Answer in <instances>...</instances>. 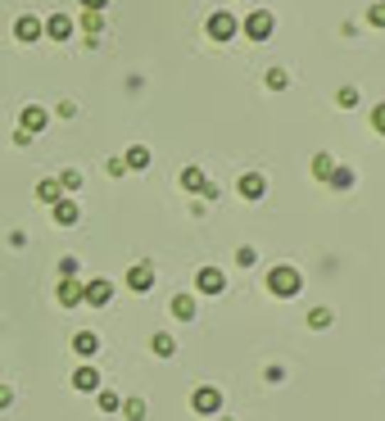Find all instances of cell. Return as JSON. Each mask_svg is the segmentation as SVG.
I'll list each match as a JSON object with an SVG mask.
<instances>
[{"label": "cell", "instance_id": "cell-1", "mask_svg": "<svg viewBox=\"0 0 385 421\" xmlns=\"http://www.w3.org/2000/svg\"><path fill=\"white\" fill-rule=\"evenodd\" d=\"M268 290L277 294V299H295V294L304 290V272H300V267H290V263L272 267V272H268Z\"/></svg>", "mask_w": 385, "mask_h": 421}, {"label": "cell", "instance_id": "cell-2", "mask_svg": "<svg viewBox=\"0 0 385 421\" xmlns=\"http://www.w3.org/2000/svg\"><path fill=\"white\" fill-rule=\"evenodd\" d=\"M109 299H114V281H105V277H95V281H82V304H91V308H105Z\"/></svg>", "mask_w": 385, "mask_h": 421}, {"label": "cell", "instance_id": "cell-3", "mask_svg": "<svg viewBox=\"0 0 385 421\" xmlns=\"http://www.w3.org/2000/svg\"><path fill=\"white\" fill-rule=\"evenodd\" d=\"M272 28H277V23H272V14H268V9H254V14L241 23V32L250 36V41H268V36H272Z\"/></svg>", "mask_w": 385, "mask_h": 421}, {"label": "cell", "instance_id": "cell-4", "mask_svg": "<svg viewBox=\"0 0 385 421\" xmlns=\"http://www.w3.org/2000/svg\"><path fill=\"white\" fill-rule=\"evenodd\" d=\"M191 407L200 417H213V412H222V390H213V385H200L191 394Z\"/></svg>", "mask_w": 385, "mask_h": 421}, {"label": "cell", "instance_id": "cell-5", "mask_svg": "<svg viewBox=\"0 0 385 421\" xmlns=\"http://www.w3.org/2000/svg\"><path fill=\"white\" fill-rule=\"evenodd\" d=\"M195 290H200V294H222V290H227L222 267H200V272H195Z\"/></svg>", "mask_w": 385, "mask_h": 421}, {"label": "cell", "instance_id": "cell-6", "mask_svg": "<svg viewBox=\"0 0 385 421\" xmlns=\"http://www.w3.org/2000/svg\"><path fill=\"white\" fill-rule=\"evenodd\" d=\"M127 290L150 294V290H154V263H136V267L127 272Z\"/></svg>", "mask_w": 385, "mask_h": 421}, {"label": "cell", "instance_id": "cell-7", "mask_svg": "<svg viewBox=\"0 0 385 421\" xmlns=\"http://www.w3.org/2000/svg\"><path fill=\"white\" fill-rule=\"evenodd\" d=\"M236 32H241V23H236L231 14H222V9H218V14H209V36H213V41H231Z\"/></svg>", "mask_w": 385, "mask_h": 421}, {"label": "cell", "instance_id": "cell-8", "mask_svg": "<svg viewBox=\"0 0 385 421\" xmlns=\"http://www.w3.org/2000/svg\"><path fill=\"white\" fill-rule=\"evenodd\" d=\"M41 28H46V36H51V41H68V36H73V28H78V23H73L68 14H51V18L41 23Z\"/></svg>", "mask_w": 385, "mask_h": 421}, {"label": "cell", "instance_id": "cell-9", "mask_svg": "<svg viewBox=\"0 0 385 421\" xmlns=\"http://www.w3.org/2000/svg\"><path fill=\"white\" fill-rule=\"evenodd\" d=\"M73 390H82V394H95V390H100V371H95L91 363H82L78 371H73Z\"/></svg>", "mask_w": 385, "mask_h": 421}, {"label": "cell", "instance_id": "cell-10", "mask_svg": "<svg viewBox=\"0 0 385 421\" xmlns=\"http://www.w3.org/2000/svg\"><path fill=\"white\" fill-rule=\"evenodd\" d=\"M46 127H51V114H46L41 105H28V109H23V132H28V136L46 132Z\"/></svg>", "mask_w": 385, "mask_h": 421}, {"label": "cell", "instance_id": "cell-11", "mask_svg": "<svg viewBox=\"0 0 385 421\" xmlns=\"http://www.w3.org/2000/svg\"><path fill=\"white\" fill-rule=\"evenodd\" d=\"M55 299L64 304V308H78V304H82V281L64 277V281H59V286H55Z\"/></svg>", "mask_w": 385, "mask_h": 421}, {"label": "cell", "instance_id": "cell-12", "mask_svg": "<svg viewBox=\"0 0 385 421\" xmlns=\"http://www.w3.org/2000/svg\"><path fill=\"white\" fill-rule=\"evenodd\" d=\"M241 195H245V200H263V195H268V177H263V172H245V177H241Z\"/></svg>", "mask_w": 385, "mask_h": 421}, {"label": "cell", "instance_id": "cell-13", "mask_svg": "<svg viewBox=\"0 0 385 421\" xmlns=\"http://www.w3.org/2000/svg\"><path fill=\"white\" fill-rule=\"evenodd\" d=\"M51 208H55V222H59V227H78V218H82L78 200H68V195H64V200H59V204H51Z\"/></svg>", "mask_w": 385, "mask_h": 421}, {"label": "cell", "instance_id": "cell-14", "mask_svg": "<svg viewBox=\"0 0 385 421\" xmlns=\"http://www.w3.org/2000/svg\"><path fill=\"white\" fill-rule=\"evenodd\" d=\"M41 18H36V14H23L19 23H14V36H19V41H41Z\"/></svg>", "mask_w": 385, "mask_h": 421}, {"label": "cell", "instance_id": "cell-15", "mask_svg": "<svg viewBox=\"0 0 385 421\" xmlns=\"http://www.w3.org/2000/svg\"><path fill=\"white\" fill-rule=\"evenodd\" d=\"M95 349H100V336H95V331H78V336H73V353L78 358H91Z\"/></svg>", "mask_w": 385, "mask_h": 421}, {"label": "cell", "instance_id": "cell-16", "mask_svg": "<svg viewBox=\"0 0 385 421\" xmlns=\"http://www.w3.org/2000/svg\"><path fill=\"white\" fill-rule=\"evenodd\" d=\"M36 200H41V204H59V200H64V191H59V177L36 181Z\"/></svg>", "mask_w": 385, "mask_h": 421}, {"label": "cell", "instance_id": "cell-17", "mask_svg": "<svg viewBox=\"0 0 385 421\" xmlns=\"http://www.w3.org/2000/svg\"><path fill=\"white\" fill-rule=\"evenodd\" d=\"M122 164H127V172H145L150 168V150H145V145H132V150L122 154Z\"/></svg>", "mask_w": 385, "mask_h": 421}, {"label": "cell", "instance_id": "cell-18", "mask_svg": "<svg viewBox=\"0 0 385 421\" xmlns=\"http://www.w3.org/2000/svg\"><path fill=\"white\" fill-rule=\"evenodd\" d=\"M172 317H177V321H191L195 317V294H172Z\"/></svg>", "mask_w": 385, "mask_h": 421}, {"label": "cell", "instance_id": "cell-19", "mask_svg": "<svg viewBox=\"0 0 385 421\" xmlns=\"http://www.w3.org/2000/svg\"><path fill=\"white\" fill-rule=\"evenodd\" d=\"M150 349H154V358H172V353H177V340H172L168 331H154V336H150Z\"/></svg>", "mask_w": 385, "mask_h": 421}, {"label": "cell", "instance_id": "cell-20", "mask_svg": "<svg viewBox=\"0 0 385 421\" xmlns=\"http://www.w3.org/2000/svg\"><path fill=\"white\" fill-rule=\"evenodd\" d=\"M181 191H209V177H204V168H186L181 172Z\"/></svg>", "mask_w": 385, "mask_h": 421}, {"label": "cell", "instance_id": "cell-21", "mask_svg": "<svg viewBox=\"0 0 385 421\" xmlns=\"http://www.w3.org/2000/svg\"><path fill=\"white\" fill-rule=\"evenodd\" d=\"M331 172H335V159L331 154H313V177L317 181H331Z\"/></svg>", "mask_w": 385, "mask_h": 421}, {"label": "cell", "instance_id": "cell-22", "mask_svg": "<svg viewBox=\"0 0 385 421\" xmlns=\"http://www.w3.org/2000/svg\"><path fill=\"white\" fill-rule=\"evenodd\" d=\"M331 321H335V313H331V308H313V313H308V326H313V331H327Z\"/></svg>", "mask_w": 385, "mask_h": 421}, {"label": "cell", "instance_id": "cell-23", "mask_svg": "<svg viewBox=\"0 0 385 421\" xmlns=\"http://www.w3.org/2000/svg\"><path fill=\"white\" fill-rule=\"evenodd\" d=\"M95 403H100V412H118V407H122V399L114 390H95Z\"/></svg>", "mask_w": 385, "mask_h": 421}, {"label": "cell", "instance_id": "cell-24", "mask_svg": "<svg viewBox=\"0 0 385 421\" xmlns=\"http://www.w3.org/2000/svg\"><path fill=\"white\" fill-rule=\"evenodd\" d=\"M331 186H335V191H349V186H354V168H340V164H335Z\"/></svg>", "mask_w": 385, "mask_h": 421}, {"label": "cell", "instance_id": "cell-25", "mask_svg": "<svg viewBox=\"0 0 385 421\" xmlns=\"http://www.w3.org/2000/svg\"><path fill=\"white\" fill-rule=\"evenodd\" d=\"M59 191H82V172L64 168V172H59Z\"/></svg>", "mask_w": 385, "mask_h": 421}, {"label": "cell", "instance_id": "cell-26", "mask_svg": "<svg viewBox=\"0 0 385 421\" xmlns=\"http://www.w3.org/2000/svg\"><path fill=\"white\" fill-rule=\"evenodd\" d=\"M82 28L91 32V36H100V32H105V14H95V9H86V14H82Z\"/></svg>", "mask_w": 385, "mask_h": 421}, {"label": "cell", "instance_id": "cell-27", "mask_svg": "<svg viewBox=\"0 0 385 421\" xmlns=\"http://www.w3.org/2000/svg\"><path fill=\"white\" fill-rule=\"evenodd\" d=\"M335 105H340V109H354V105H358V86H340V91H335Z\"/></svg>", "mask_w": 385, "mask_h": 421}, {"label": "cell", "instance_id": "cell-28", "mask_svg": "<svg viewBox=\"0 0 385 421\" xmlns=\"http://www.w3.org/2000/svg\"><path fill=\"white\" fill-rule=\"evenodd\" d=\"M122 417H127V421H145V403L141 399H127V403H122Z\"/></svg>", "mask_w": 385, "mask_h": 421}, {"label": "cell", "instance_id": "cell-29", "mask_svg": "<svg viewBox=\"0 0 385 421\" xmlns=\"http://www.w3.org/2000/svg\"><path fill=\"white\" fill-rule=\"evenodd\" d=\"M236 263H241V267H254V263H258V250H254V245H241V250H236Z\"/></svg>", "mask_w": 385, "mask_h": 421}, {"label": "cell", "instance_id": "cell-30", "mask_svg": "<svg viewBox=\"0 0 385 421\" xmlns=\"http://www.w3.org/2000/svg\"><path fill=\"white\" fill-rule=\"evenodd\" d=\"M285 82H290V73H285V68H268V86H272V91H281Z\"/></svg>", "mask_w": 385, "mask_h": 421}, {"label": "cell", "instance_id": "cell-31", "mask_svg": "<svg viewBox=\"0 0 385 421\" xmlns=\"http://www.w3.org/2000/svg\"><path fill=\"white\" fill-rule=\"evenodd\" d=\"M367 23H371V28H385V0H376V5L367 9Z\"/></svg>", "mask_w": 385, "mask_h": 421}, {"label": "cell", "instance_id": "cell-32", "mask_svg": "<svg viewBox=\"0 0 385 421\" xmlns=\"http://www.w3.org/2000/svg\"><path fill=\"white\" fill-rule=\"evenodd\" d=\"M59 277H78V258H59Z\"/></svg>", "mask_w": 385, "mask_h": 421}, {"label": "cell", "instance_id": "cell-33", "mask_svg": "<svg viewBox=\"0 0 385 421\" xmlns=\"http://www.w3.org/2000/svg\"><path fill=\"white\" fill-rule=\"evenodd\" d=\"M371 127H376V132L385 136V105H376V109H371Z\"/></svg>", "mask_w": 385, "mask_h": 421}, {"label": "cell", "instance_id": "cell-34", "mask_svg": "<svg viewBox=\"0 0 385 421\" xmlns=\"http://www.w3.org/2000/svg\"><path fill=\"white\" fill-rule=\"evenodd\" d=\"M105 172H109V177H122V172H127V164H122V159H109Z\"/></svg>", "mask_w": 385, "mask_h": 421}, {"label": "cell", "instance_id": "cell-35", "mask_svg": "<svg viewBox=\"0 0 385 421\" xmlns=\"http://www.w3.org/2000/svg\"><path fill=\"white\" fill-rule=\"evenodd\" d=\"M9 403H14V390H9V385H0V412H5Z\"/></svg>", "mask_w": 385, "mask_h": 421}, {"label": "cell", "instance_id": "cell-36", "mask_svg": "<svg viewBox=\"0 0 385 421\" xmlns=\"http://www.w3.org/2000/svg\"><path fill=\"white\" fill-rule=\"evenodd\" d=\"M82 5H86V9H95V14H100V9L109 5V0H82Z\"/></svg>", "mask_w": 385, "mask_h": 421}, {"label": "cell", "instance_id": "cell-37", "mask_svg": "<svg viewBox=\"0 0 385 421\" xmlns=\"http://www.w3.org/2000/svg\"><path fill=\"white\" fill-rule=\"evenodd\" d=\"M222 421H231V417H222Z\"/></svg>", "mask_w": 385, "mask_h": 421}]
</instances>
